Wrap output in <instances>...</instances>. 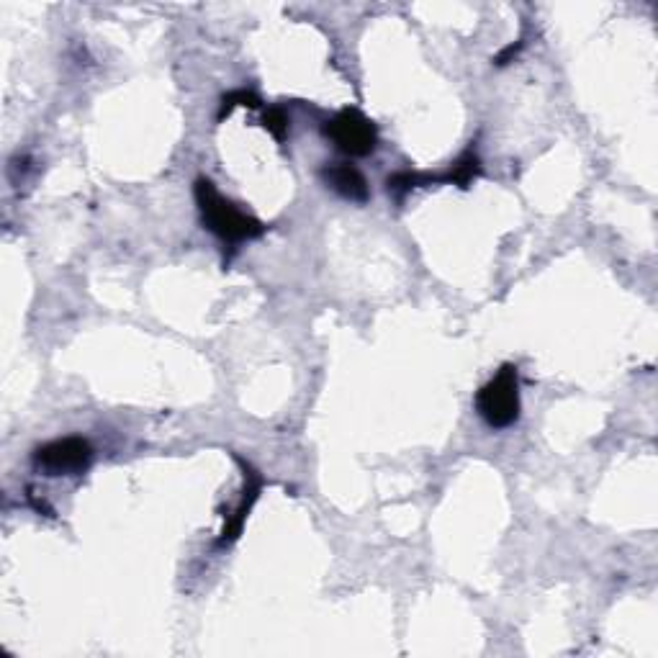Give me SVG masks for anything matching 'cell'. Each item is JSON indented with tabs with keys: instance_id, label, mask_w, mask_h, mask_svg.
<instances>
[{
	"instance_id": "cell-2",
	"label": "cell",
	"mask_w": 658,
	"mask_h": 658,
	"mask_svg": "<svg viewBox=\"0 0 658 658\" xmlns=\"http://www.w3.org/2000/svg\"><path fill=\"white\" fill-rule=\"evenodd\" d=\"M476 409L489 427H512L520 419V376L517 365L507 363L476 396Z\"/></svg>"
},
{
	"instance_id": "cell-6",
	"label": "cell",
	"mask_w": 658,
	"mask_h": 658,
	"mask_svg": "<svg viewBox=\"0 0 658 658\" xmlns=\"http://www.w3.org/2000/svg\"><path fill=\"white\" fill-rule=\"evenodd\" d=\"M324 180H327V186L332 191L340 193L347 201H358V204L368 201V183H365L363 173L353 165H345V162L332 165V168L324 170Z\"/></svg>"
},
{
	"instance_id": "cell-7",
	"label": "cell",
	"mask_w": 658,
	"mask_h": 658,
	"mask_svg": "<svg viewBox=\"0 0 658 658\" xmlns=\"http://www.w3.org/2000/svg\"><path fill=\"white\" fill-rule=\"evenodd\" d=\"M481 175V162L479 157L473 155V152H466V155L461 157V160L455 162L453 168H450L448 175H443V183H453V186H461V188H468L473 183V180L479 178Z\"/></svg>"
},
{
	"instance_id": "cell-3",
	"label": "cell",
	"mask_w": 658,
	"mask_h": 658,
	"mask_svg": "<svg viewBox=\"0 0 658 658\" xmlns=\"http://www.w3.org/2000/svg\"><path fill=\"white\" fill-rule=\"evenodd\" d=\"M324 134L332 139L337 150L350 157L371 155L378 147V129L368 116H363L355 108H345L332 121H327Z\"/></svg>"
},
{
	"instance_id": "cell-4",
	"label": "cell",
	"mask_w": 658,
	"mask_h": 658,
	"mask_svg": "<svg viewBox=\"0 0 658 658\" xmlns=\"http://www.w3.org/2000/svg\"><path fill=\"white\" fill-rule=\"evenodd\" d=\"M93 461V445L83 437H62L34 450V466L49 476H75L88 471Z\"/></svg>"
},
{
	"instance_id": "cell-8",
	"label": "cell",
	"mask_w": 658,
	"mask_h": 658,
	"mask_svg": "<svg viewBox=\"0 0 658 658\" xmlns=\"http://www.w3.org/2000/svg\"><path fill=\"white\" fill-rule=\"evenodd\" d=\"M263 124L265 129H268L273 137L278 139V142H286V134H288V116L283 114L281 108H270L268 114L263 116Z\"/></svg>"
},
{
	"instance_id": "cell-5",
	"label": "cell",
	"mask_w": 658,
	"mask_h": 658,
	"mask_svg": "<svg viewBox=\"0 0 658 658\" xmlns=\"http://www.w3.org/2000/svg\"><path fill=\"white\" fill-rule=\"evenodd\" d=\"M245 479H247L245 494H242L240 504L234 507L232 517H229L227 525H224L222 538H219V545H229V543H234V540L240 538L242 527H245V520H247V515H250L252 504L258 502V497H260V489H263V479H260L258 473L252 471L250 466H245Z\"/></svg>"
},
{
	"instance_id": "cell-1",
	"label": "cell",
	"mask_w": 658,
	"mask_h": 658,
	"mask_svg": "<svg viewBox=\"0 0 658 658\" xmlns=\"http://www.w3.org/2000/svg\"><path fill=\"white\" fill-rule=\"evenodd\" d=\"M193 196H196L198 211H201V219H204L206 227H209L216 237H222L224 242L237 245V242L255 240V237H260V234L265 232V227L258 219H252L245 211L237 209L232 201H227L222 193L216 191L211 180L198 178L196 188H193Z\"/></svg>"
},
{
	"instance_id": "cell-9",
	"label": "cell",
	"mask_w": 658,
	"mask_h": 658,
	"mask_svg": "<svg viewBox=\"0 0 658 658\" xmlns=\"http://www.w3.org/2000/svg\"><path fill=\"white\" fill-rule=\"evenodd\" d=\"M258 96H252V93H247V90H234V93H229V96H224L222 101V111H219V119H224V116L232 114L234 106H258Z\"/></svg>"
}]
</instances>
